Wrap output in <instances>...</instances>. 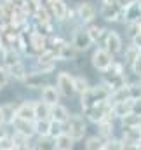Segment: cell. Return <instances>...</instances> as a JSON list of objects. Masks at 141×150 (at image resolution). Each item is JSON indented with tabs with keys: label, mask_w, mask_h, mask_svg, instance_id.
<instances>
[{
	"label": "cell",
	"mask_w": 141,
	"mask_h": 150,
	"mask_svg": "<svg viewBox=\"0 0 141 150\" xmlns=\"http://www.w3.org/2000/svg\"><path fill=\"white\" fill-rule=\"evenodd\" d=\"M11 136H12L14 149H16V150H28V149H32V142H33V138H30V136H26V134H21V133H16V131H12V133H11Z\"/></svg>",
	"instance_id": "d4e9b609"
},
{
	"label": "cell",
	"mask_w": 141,
	"mask_h": 150,
	"mask_svg": "<svg viewBox=\"0 0 141 150\" xmlns=\"http://www.w3.org/2000/svg\"><path fill=\"white\" fill-rule=\"evenodd\" d=\"M131 40L136 44V47H138V51H140V54H141V33H138L136 37H133Z\"/></svg>",
	"instance_id": "b9f144b4"
},
{
	"label": "cell",
	"mask_w": 141,
	"mask_h": 150,
	"mask_svg": "<svg viewBox=\"0 0 141 150\" xmlns=\"http://www.w3.org/2000/svg\"><path fill=\"white\" fill-rule=\"evenodd\" d=\"M113 61H115V56H113L110 51H106L103 45L96 47V49L92 51V54H91V65H92V68H94L96 72H99V74L108 72Z\"/></svg>",
	"instance_id": "3957f363"
},
{
	"label": "cell",
	"mask_w": 141,
	"mask_h": 150,
	"mask_svg": "<svg viewBox=\"0 0 141 150\" xmlns=\"http://www.w3.org/2000/svg\"><path fill=\"white\" fill-rule=\"evenodd\" d=\"M51 119H35L33 127H35V136H51Z\"/></svg>",
	"instance_id": "4316f807"
},
{
	"label": "cell",
	"mask_w": 141,
	"mask_h": 150,
	"mask_svg": "<svg viewBox=\"0 0 141 150\" xmlns=\"http://www.w3.org/2000/svg\"><path fill=\"white\" fill-rule=\"evenodd\" d=\"M138 82H140V84H141V77H138Z\"/></svg>",
	"instance_id": "7dc6e473"
},
{
	"label": "cell",
	"mask_w": 141,
	"mask_h": 150,
	"mask_svg": "<svg viewBox=\"0 0 141 150\" xmlns=\"http://www.w3.org/2000/svg\"><path fill=\"white\" fill-rule=\"evenodd\" d=\"M85 30H87L89 37H91V40H92L94 44H99V42L103 40V37H105V33H106V28L103 26V25L96 23V21L85 25Z\"/></svg>",
	"instance_id": "7402d4cb"
},
{
	"label": "cell",
	"mask_w": 141,
	"mask_h": 150,
	"mask_svg": "<svg viewBox=\"0 0 141 150\" xmlns=\"http://www.w3.org/2000/svg\"><path fill=\"white\" fill-rule=\"evenodd\" d=\"M75 138L71 136L70 133H66V131H63V133H59L56 138H54V150H71L75 147Z\"/></svg>",
	"instance_id": "d6986e66"
},
{
	"label": "cell",
	"mask_w": 141,
	"mask_h": 150,
	"mask_svg": "<svg viewBox=\"0 0 141 150\" xmlns=\"http://www.w3.org/2000/svg\"><path fill=\"white\" fill-rule=\"evenodd\" d=\"M2 107H4V112H5V119H7V126H9L11 119L14 117V112H16V103H12V101H7V103H4Z\"/></svg>",
	"instance_id": "ab89813d"
},
{
	"label": "cell",
	"mask_w": 141,
	"mask_h": 150,
	"mask_svg": "<svg viewBox=\"0 0 141 150\" xmlns=\"http://www.w3.org/2000/svg\"><path fill=\"white\" fill-rule=\"evenodd\" d=\"M129 2H136V0H117V4H118L120 7H124V5H127Z\"/></svg>",
	"instance_id": "f6af8a7d"
},
{
	"label": "cell",
	"mask_w": 141,
	"mask_h": 150,
	"mask_svg": "<svg viewBox=\"0 0 141 150\" xmlns=\"http://www.w3.org/2000/svg\"><path fill=\"white\" fill-rule=\"evenodd\" d=\"M82 108L84 117L87 119V122H92V124H98L101 119L105 117H113L111 115V101L110 100H99V101H91Z\"/></svg>",
	"instance_id": "6da1fadb"
},
{
	"label": "cell",
	"mask_w": 141,
	"mask_h": 150,
	"mask_svg": "<svg viewBox=\"0 0 141 150\" xmlns=\"http://www.w3.org/2000/svg\"><path fill=\"white\" fill-rule=\"evenodd\" d=\"M14 117L26 119V120H35V100H23L19 105H16Z\"/></svg>",
	"instance_id": "9a60e30c"
},
{
	"label": "cell",
	"mask_w": 141,
	"mask_h": 150,
	"mask_svg": "<svg viewBox=\"0 0 141 150\" xmlns=\"http://www.w3.org/2000/svg\"><path fill=\"white\" fill-rule=\"evenodd\" d=\"M0 56H2V65H5V67L9 68V67H12L14 63H18L23 54H21L19 51H16L14 47H7L5 51L0 52Z\"/></svg>",
	"instance_id": "cb8c5ba5"
},
{
	"label": "cell",
	"mask_w": 141,
	"mask_h": 150,
	"mask_svg": "<svg viewBox=\"0 0 141 150\" xmlns=\"http://www.w3.org/2000/svg\"><path fill=\"white\" fill-rule=\"evenodd\" d=\"M118 122H120L122 127H140L141 126V115L136 112H129V113H125L124 117H120Z\"/></svg>",
	"instance_id": "f546056e"
},
{
	"label": "cell",
	"mask_w": 141,
	"mask_h": 150,
	"mask_svg": "<svg viewBox=\"0 0 141 150\" xmlns=\"http://www.w3.org/2000/svg\"><path fill=\"white\" fill-rule=\"evenodd\" d=\"M7 127H9L7 124H4V126H0V138H2V136H5V134L9 133V129H7Z\"/></svg>",
	"instance_id": "ee69618b"
},
{
	"label": "cell",
	"mask_w": 141,
	"mask_h": 150,
	"mask_svg": "<svg viewBox=\"0 0 141 150\" xmlns=\"http://www.w3.org/2000/svg\"><path fill=\"white\" fill-rule=\"evenodd\" d=\"M140 133H141V126H140Z\"/></svg>",
	"instance_id": "c3c4849f"
},
{
	"label": "cell",
	"mask_w": 141,
	"mask_h": 150,
	"mask_svg": "<svg viewBox=\"0 0 141 150\" xmlns=\"http://www.w3.org/2000/svg\"><path fill=\"white\" fill-rule=\"evenodd\" d=\"M7 124V119H5V112H4V107L0 105V126Z\"/></svg>",
	"instance_id": "7bdbcfd3"
},
{
	"label": "cell",
	"mask_w": 141,
	"mask_h": 150,
	"mask_svg": "<svg viewBox=\"0 0 141 150\" xmlns=\"http://www.w3.org/2000/svg\"><path fill=\"white\" fill-rule=\"evenodd\" d=\"M133 103H134L133 98L124 100V101H115V103H111V115H113V119L118 120V119L124 117L125 113L133 112Z\"/></svg>",
	"instance_id": "ac0fdd59"
},
{
	"label": "cell",
	"mask_w": 141,
	"mask_h": 150,
	"mask_svg": "<svg viewBox=\"0 0 141 150\" xmlns=\"http://www.w3.org/2000/svg\"><path fill=\"white\" fill-rule=\"evenodd\" d=\"M138 4H140V12H141V0H140V2H138Z\"/></svg>",
	"instance_id": "bcb514c9"
},
{
	"label": "cell",
	"mask_w": 141,
	"mask_h": 150,
	"mask_svg": "<svg viewBox=\"0 0 141 150\" xmlns=\"http://www.w3.org/2000/svg\"><path fill=\"white\" fill-rule=\"evenodd\" d=\"M141 19L140 12V4L138 2H129L127 5L122 7V16H120V23H131V21H138Z\"/></svg>",
	"instance_id": "2e32d148"
},
{
	"label": "cell",
	"mask_w": 141,
	"mask_h": 150,
	"mask_svg": "<svg viewBox=\"0 0 141 150\" xmlns=\"http://www.w3.org/2000/svg\"><path fill=\"white\" fill-rule=\"evenodd\" d=\"M101 150H122V140L120 136H111V138H106L103 142V149Z\"/></svg>",
	"instance_id": "e575fe53"
},
{
	"label": "cell",
	"mask_w": 141,
	"mask_h": 150,
	"mask_svg": "<svg viewBox=\"0 0 141 150\" xmlns=\"http://www.w3.org/2000/svg\"><path fill=\"white\" fill-rule=\"evenodd\" d=\"M129 98H131V96H129V82H127L125 86L118 87V89H113L111 94H110V101H111V103H115V101H124V100H129Z\"/></svg>",
	"instance_id": "d6a6232c"
},
{
	"label": "cell",
	"mask_w": 141,
	"mask_h": 150,
	"mask_svg": "<svg viewBox=\"0 0 141 150\" xmlns=\"http://www.w3.org/2000/svg\"><path fill=\"white\" fill-rule=\"evenodd\" d=\"M101 80L105 82L111 91H113V89H118V87H122V86H125V84L129 82L127 74H115V72H111V70L101 74Z\"/></svg>",
	"instance_id": "5bb4252c"
},
{
	"label": "cell",
	"mask_w": 141,
	"mask_h": 150,
	"mask_svg": "<svg viewBox=\"0 0 141 150\" xmlns=\"http://www.w3.org/2000/svg\"><path fill=\"white\" fill-rule=\"evenodd\" d=\"M70 42L75 45V47H77V51H78L80 54L87 52V51L94 45V42L91 40L89 33H87V30H85V26H78L77 30H73Z\"/></svg>",
	"instance_id": "52a82bcc"
},
{
	"label": "cell",
	"mask_w": 141,
	"mask_h": 150,
	"mask_svg": "<svg viewBox=\"0 0 141 150\" xmlns=\"http://www.w3.org/2000/svg\"><path fill=\"white\" fill-rule=\"evenodd\" d=\"M38 93H40V100H44V101L49 103L51 107L61 101V94H59V91H58V87H56L54 84L45 82V84L38 89Z\"/></svg>",
	"instance_id": "7c38bea8"
},
{
	"label": "cell",
	"mask_w": 141,
	"mask_h": 150,
	"mask_svg": "<svg viewBox=\"0 0 141 150\" xmlns=\"http://www.w3.org/2000/svg\"><path fill=\"white\" fill-rule=\"evenodd\" d=\"M133 112H136V113L141 115V100H134V103H133Z\"/></svg>",
	"instance_id": "60d3db41"
},
{
	"label": "cell",
	"mask_w": 141,
	"mask_h": 150,
	"mask_svg": "<svg viewBox=\"0 0 141 150\" xmlns=\"http://www.w3.org/2000/svg\"><path fill=\"white\" fill-rule=\"evenodd\" d=\"M68 117H70V110L65 105H61V101L51 107V120L59 122V124H65L68 120Z\"/></svg>",
	"instance_id": "44dd1931"
},
{
	"label": "cell",
	"mask_w": 141,
	"mask_h": 150,
	"mask_svg": "<svg viewBox=\"0 0 141 150\" xmlns=\"http://www.w3.org/2000/svg\"><path fill=\"white\" fill-rule=\"evenodd\" d=\"M98 134L99 136H103V138H111L113 134H115V119L113 117H105V119H101L98 124Z\"/></svg>",
	"instance_id": "ffe728a7"
},
{
	"label": "cell",
	"mask_w": 141,
	"mask_h": 150,
	"mask_svg": "<svg viewBox=\"0 0 141 150\" xmlns=\"http://www.w3.org/2000/svg\"><path fill=\"white\" fill-rule=\"evenodd\" d=\"M32 149H37V150H54V138H52V136H33Z\"/></svg>",
	"instance_id": "83f0119b"
},
{
	"label": "cell",
	"mask_w": 141,
	"mask_h": 150,
	"mask_svg": "<svg viewBox=\"0 0 141 150\" xmlns=\"http://www.w3.org/2000/svg\"><path fill=\"white\" fill-rule=\"evenodd\" d=\"M75 12H77V19L82 26L92 23L98 19V5L92 0H80L75 5Z\"/></svg>",
	"instance_id": "277c9868"
},
{
	"label": "cell",
	"mask_w": 141,
	"mask_h": 150,
	"mask_svg": "<svg viewBox=\"0 0 141 150\" xmlns=\"http://www.w3.org/2000/svg\"><path fill=\"white\" fill-rule=\"evenodd\" d=\"M32 19H33V23H49V21H54L52 16H51V12H49V9L45 7V4L38 5V9L35 11V14H33Z\"/></svg>",
	"instance_id": "4dcf8cb0"
},
{
	"label": "cell",
	"mask_w": 141,
	"mask_h": 150,
	"mask_svg": "<svg viewBox=\"0 0 141 150\" xmlns=\"http://www.w3.org/2000/svg\"><path fill=\"white\" fill-rule=\"evenodd\" d=\"M9 127H12V131L26 134L30 138L35 136V127H33V120H26V119H19V117H12L9 122Z\"/></svg>",
	"instance_id": "8fae6325"
},
{
	"label": "cell",
	"mask_w": 141,
	"mask_h": 150,
	"mask_svg": "<svg viewBox=\"0 0 141 150\" xmlns=\"http://www.w3.org/2000/svg\"><path fill=\"white\" fill-rule=\"evenodd\" d=\"M56 68H58V59H38V58H35V61L32 65V70L40 72L44 75L54 74Z\"/></svg>",
	"instance_id": "e0dca14e"
},
{
	"label": "cell",
	"mask_w": 141,
	"mask_h": 150,
	"mask_svg": "<svg viewBox=\"0 0 141 150\" xmlns=\"http://www.w3.org/2000/svg\"><path fill=\"white\" fill-rule=\"evenodd\" d=\"M11 80H12V77H11L9 68H7L5 65H0V87H2V89L7 87V86L11 84Z\"/></svg>",
	"instance_id": "d590c367"
},
{
	"label": "cell",
	"mask_w": 141,
	"mask_h": 150,
	"mask_svg": "<svg viewBox=\"0 0 141 150\" xmlns=\"http://www.w3.org/2000/svg\"><path fill=\"white\" fill-rule=\"evenodd\" d=\"M127 68H129V72L134 75L136 79H138V77H141V54H138V58H136V59H134V61H133Z\"/></svg>",
	"instance_id": "f35d334b"
},
{
	"label": "cell",
	"mask_w": 141,
	"mask_h": 150,
	"mask_svg": "<svg viewBox=\"0 0 141 150\" xmlns=\"http://www.w3.org/2000/svg\"><path fill=\"white\" fill-rule=\"evenodd\" d=\"M0 150H16L14 149V142H12L11 133H7L5 136L0 138Z\"/></svg>",
	"instance_id": "74e56055"
},
{
	"label": "cell",
	"mask_w": 141,
	"mask_h": 150,
	"mask_svg": "<svg viewBox=\"0 0 141 150\" xmlns=\"http://www.w3.org/2000/svg\"><path fill=\"white\" fill-rule=\"evenodd\" d=\"M82 142H84V149L85 150H101L103 149L105 138L99 136V134H91V136L85 134V138H84Z\"/></svg>",
	"instance_id": "f1b7e54d"
},
{
	"label": "cell",
	"mask_w": 141,
	"mask_h": 150,
	"mask_svg": "<svg viewBox=\"0 0 141 150\" xmlns=\"http://www.w3.org/2000/svg\"><path fill=\"white\" fill-rule=\"evenodd\" d=\"M54 86L58 87L61 98H73L75 94V75L68 70H61L56 74V82Z\"/></svg>",
	"instance_id": "5b68a950"
},
{
	"label": "cell",
	"mask_w": 141,
	"mask_h": 150,
	"mask_svg": "<svg viewBox=\"0 0 141 150\" xmlns=\"http://www.w3.org/2000/svg\"><path fill=\"white\" fill-rule=\"evenodd\" d=\"M45 77L47 75L40 74V72H35V70H28V74H26V77L23 79V86L28 89V91H38L44 84H45Z\"/></svg>",
	"instance_id": "4fadbf2b"
},
{
	"label": "cell",
	"mask_w": 141,
	"mask_h": 150,
	"mask_svg": "<svg viewBox=\"0 0 141 150\" xmlns=\"http://www.w3.org/2000/svg\"><path fill=\"white\" fill-rule=\"evenodd\" d=\"M44 4L49 9V12H51L52 19L56 21V25H61L66 19V14H68L66 0H44Z\"/></svg>",
	"instance_id": "ba28073f"
},
{
	"label": "cell",
	"mask_w": 141,
	"mask_h": 150,
	"mask_svg": "<svg viewBox=\"0 0 141 150\" xmlns=\"http://www.w3.org/2000/svg\"><path fill=\"white\" fill-rule=\"evenodd\" d=\"M54 52H56L58 61H65V63H73V61H77L78 56H80V52L77 51V47L71 44L70 40H65Z\"/></svg>",
	"instance_id": "30bf717a"
},
{
	"label": "cell",
	"mask_w": 141,
	"mask_h": 150,
	"mask_svg": "<svg viewBox=\"0 0 141 150\" xmlns=\"http://www.w3.org/2000/svg\"><path fill=\"white\" fill-rule=\"evenodd\" d=\"M91 87V82L85 75H75V94L80 96Z\"/></svg>",
	"instance_id": "836d02e7"
},
{
	"label": "cell",
	"mask_w": 141,
	"mask_h": 150,
	"mask_svg": "<svg viewBox=\"0 0 141 150\" xmlns=\"http://www.w3.org/2000/svg\"><path fill=\"white\" fill-rule=\"evenodd\" d=\"M122 61H124V65L125 67H129L136 58H138V54H140V51H138V47H136V44L133 42V40H129V44L127 45H124V49H122Z\"/></svg>",
	"instance_id": "603a6c76"
},
{
	"label": "cell",
	"mask_w": 141,
	"mask_h": 150,
	"mask_svg": "<svg viewBox=\"0 0 141 150\" xmlns=\"http://www.w3.org/2000/svg\"><path fill=\"white\" fill-rule=\"evenodd\" d=\"M28 67H26V63L23 61V59H19L18 63H14L12 67H9V72H11V77L14 79V80H18V82H23V79L26 77L28 74Z\"/></svg>",
	"instance_id": "484cf974"
},
{
	"label": "cell",
	"mask_w": 141,
	"mask_h": 150,
	"mask_svg": "<svg viewBox=\"0 0 141 150\" xmlns=\"http://www.w3.org/2000/svg\"><path fill=\"white\" fill-rule=\"evenodd\" d=\"M101 45L105 47L106 51H110L113 56H118L122 52V49H124V38L115 30H106L105 37L101 40Z\"/></svg>",
	"instance_id": "8992f818"
},
{
	"label": "cell",
	"mask_w": 141,
	"mask_h": 150,
	"mask_svg": "<svg viewBox=\"0 0 141 150\" xmlns=\"http://www.w3.org/2000/svg\"><path fill=\"white\" fill-rule=\"evenodd\" d=\"M35 119H51V105L44 100H35Z\"/></svg>",
	"instance_id": "1f68e13d"
},
{
	"label": "cell",
	"mask_w": 141,
	"mask_h": 150,
	"mask_svg": "<svg viewBox=\"0 0 141 150\" xmlns=\"http://www.w3.org/2000/svg\"><path fill=\"white\" fill-rule=\"evenodd\" d=\"M98 16L105 23H120L122 16V7L117 4H101L98 9Z\"/></svg>",
	"instance_id": "9c48e42d"
},
{
	"label": "cell",
	"mask_w": 141,
	"mask_h": 150,
	"mask_svg": "<svg viewBox=\"0 0 141 150\" xmlns=\"http://www.w3.org/2000/svg\"><path fill=\"white\" fill-rule=\"evenodd\" d=\"M129 96L133 100H141V84L136 82H129Z\"/></svg>",
	"instance_id": "8d00e7d4"
},
{
	"label": "cell",
	"mask_w": 141,
	"mask_h": 150,
	"mask_svg": "<svg viewBox=\"0 0 141 150\" xmlns=\"http://www.w3.org/2000/svg\"><path fill=\"white\" fill-rule=\"evenodd\" d=\"M87 119L84 117V113H70L68 120L65 122V131L70 133L75 138V142H82L87 134Z\"/></svg>",
	"instance_id": "7a4b0ae2"
},
{
	"label": "cell",
	"mask_w": 141,
	"mask_h": 150,
	"mask_svg": "<svg viewBox=\"0 0 141 150\" xmlns=\"http://www.w3.org/2000/svg\"><path fill=\"white\" fill-rule=\"evenodd\" d=\"M0 91H2V87H0Z\"/></svg>",
	"instance_id": "681fc988"
}]
</instances>
